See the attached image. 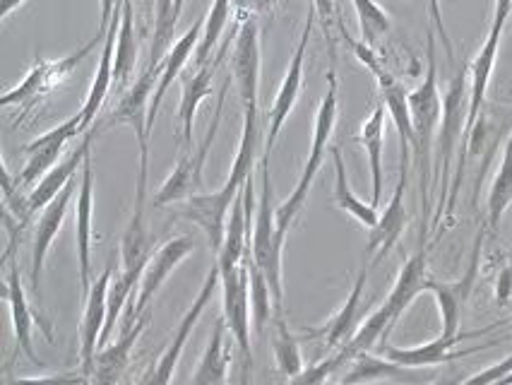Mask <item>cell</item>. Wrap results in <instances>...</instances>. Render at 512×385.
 <instances>
[{"label":"cell","instance_id":"6da1fadb","mask_svg":"<svg viewBox=\"0 0 512 385\" xmlns=\"http://www.w3.org/2000/svg\"><path fill=\"white\" fill-rule=\"evenodd\" d=\"M260 145V116L258 111H243V130L241 142H238L236 159L231 164L229 179L219 191L198 193L188 198L181 207V217L193 222L207 236V244L214 253L222 251L226 222H229V210L234 207L236 198L246 186L248 176L255 174V159H258Z\"/></svg>","mask_w":512,"mask_h":385},{"label":"cell","instance_id":"7a4b0ae2","mask_svg":"<svg viewBox=\"0 0 512 385\" xmlns=\"http://www.w3.org/2000/svg\"><path fill=\"white\" fill-rule=\"evenodd\" d=\"M409 111L414 123V147L412 157L416 159L421 176V207L424 219L431 212V188H433V145H436V130L443 121V97L438 90V65H436V32L428 29L426 39V73L421 85L409 92Z\"/></svg>","mask_w":512,"mask_h":385},{"label":"cell","instance_id":"3957f363","mask_svg":"<svg viewBox=\"0 0 512 385\" xmlns=\"http://www.w3.org/2000/svg\"><path fill=\"white\" fill-rule=\"evenodd\" d=\"M337 114H339V82L335 68L327 70V92L323 102L318 106V114H315V126H313V145L311 154L306 159V167H303L299 181H296L294 191L289 193V198L277 207V229L279 236L287 241V234L294 227V222L299 219L306 205L308 193H311L315 176H318L320 167H323V159L327 154V145H330L332 133L337 126Z\"/></svg>","mask_w":512,"mask_h":385},{"label":"cell","instance_id":"277c9868","mask_svg":"<svg viewBox=\"0 0 512 385\" xmlns=\"http://www.w3.org/2000/svg\"><path fill=\"white\" fill-rule=\"evenodd\" d=\"M282 253L284 239L277 229V207L272 205L270 159H260V193L255 207L253 236H250V258L258 265L265 280L270 282L275 311H284V282H282Z\"/></svg>","mask_w":512,"mask_h":385},{"label":"cell","instance_id":"5b68a950","mask_svg":"<svg viewBox=\"0 0 512 385\" xmlns=\"http://www.w3.org/2000/svg\"><path fill=\"white\" fill-rule=\"evenodd\" d=\"M159 70L147 65L142 70L138 80L130 85V90L123 94L121 102L111 111L109 121L104 123V130L113 126H130L135 130L138 138V154H140V169H138V188H135V207L133 212L145 215L147 203V181H150V104H152V90H157Z\"/></svg>","mask_w":512,"mask_h":385},{"label":"cell","instance_id":"8992f818","mask_svg":"<svg viewBox=\"0 0 512 385\" xmlns=\"http://www.w3.org/2000/svg\"><path fill=\"white\" fill-rule=\"evenodd\" d=\"M467 111H469V65H462L457 75L452 77L448 92L443 97V121H440V135H438V162L436 174H433V188L440 183V205L433 219V227L438 224L440 215L445 212V203H448L450 193V169L455 152L460 154L464 128H467Z\"/></svg>","mask_w":512,"mask_h":385},{"label":"cell","instance_id":"52a82bcc","mask_svg":"<svg viewBox=\"0 0 512 385\" xmlns=\"http://www.w3.org/2000/svg\"><path fill=\"white\" fill-rule=\"evenodd\" d=\"M99 41L104 39L97 34V37L89 39L87 44H82L80 49H75L73 53H68V56L63 58H53V61L51 58L39 56L37 61H34L32 70L22 77V82H17L13 90H8L3 97H0V106H3V109L17 106V111H20L22 116L34 114V109H37V106L44 102L51 92H56L63 82L70 80V75L75 73L77 65L85 61Z\"/></svg>","mask_w":512,"mask_h":385},{"label":"cell","instance_id":"ba28073f","mask_svg":"<svg viewBox=\"0 0 512 385\" xmlns=\"http://www.w3.org/2000/svg\"><path fill=\"white\" fill-rule=\"evenodd\" d=\"M229 82L224 80L222 90H219L217 97V109H214L212 123L207 128L205 140L200 142L198 150H190L178 159L176 169L166 176V181L162 183L157 195H154V205L164 207V205H174V203H186L188 198L198 195L202 191V169H205L207 154H210L214 138H217L219 126H222V114H224V104H226V92H229Z\"/></svg>","mask_w":512,"mask_h":385},{"label":"cell","instance_id":"9c48e42d","mask_svg":"<svg viewBox=\"0 0 512 385\" xmlns=\"http://www.w3.org/2000/svg\"><path fill=\"white\" fill-rule=\"evenodd\" d=\"M219 287H222V318L226 330H229L231 340L236 342L238 352H241L243 381V378H248L250 366H253V352H250V318H253V313H250L248 256L238 268L219 272Z\"/></svg>","mask_w":512,"mask_h":385},{"label":"cell","instance_id":"30bf717a","mask_svg":"<svg viewBox=\"0 0 512 385\" xmlns=\"http://www.w3.org/2000/svg\"><path fill=\"white\" fill-rule=\"evenodd\" d=\"M217 287H219V268H217V263H214L210 272H207L205 282H202L198 296H195L188 311L183 313L181 323H178V328H176L174 337H171L169 347L164 349L162 357L157 359V364H154L152 369L140 378L138 385H171V378H174L178 361H181V357H183V349H186V345H188V337L193 335L195 325L200 323L202 313H205V308L210 306L212 294Z\"/></svg>","mask_w":512,"mask_h":385},{"label":"cell","instance_id":"8fae6325","mask_svg":"<svg viewBox=\"0 0 512 385\" xmlns=\"http://www.w3.org/2000/svg\"><path fill=\"white\" fill-rule=\"evenodd\" d=\"M82 133V118L75 114L68 121H63L61 126L46 130L44 135H39L37 140H32L29 145L22 147V152L27 154L25 169L17 174V188L22 193L32 191L37 183L44 179L49 171L61 162V154L68 147V142H73L77 135Z\"/></svg>","mask_w":512,"mask_h":385},{"label":"cell","instance_id":"7c38bea8","mask_svg":"<svg viewBox=\"0 0 512 385\" xmlns=\"http://www.w3.org/2000/svg\"><path fill=\"white\" fill-rule=\"evenodd\" d=\"M315 22H318V15H315V10L311 5V10H308V17H306V25H303L301 39H299V44H296V51H294V56H291L287 73H284L282 85H279V90H277L275 104H272V109H270V128H267L265 152H263V157H267V159H270L272 150H275L277 138H279V133H282L289 114L294 111L296 102H299V94L303 87V63H306L308 41H311Z\"/></svg>","mask_w":512,"mask_h":385},{"label":"cell","instance_id":"4fadbf2b","mask_svg":"<svg viewBox=\"0 0 512 385\" xmlns=\"http://www.w3.org/2000/svg\"><path fill=\"white\" fill-rule=\"evenodd\" d=\"M193 248H195L193 236L183 234V236H174V239H169L164 246L157 248V253H152L150 263H147L145 272H142L138 296H135L133 306H130L128 323L125 325L135 323L140 316H145V313L150 311L154 296L159 294V289L164 287V282L174 275L178 265L193 253Z\"/></svg>","mask_w":512,"mask_h":385},{"label":"cell","instance_id":"5bb4252c","mask_svg":"<svg viewBox=\"0 0 512 385\" xmlns=\"http://www.w3.org/2000/svg\"><path fill=\"white\" fill-rule=\"evenodd\" d=\"M260 27L255 17H246L238 27L231 51V77L241 99L243 111L258 109L260 94Z\"/></svg>","mask_w":512,"mask_h":385},{"label":"cell","instance_id":"9a60e30c","mask_svg":"<svg viewBox=\"0 0 512 385\" xmlns=\"http://www.w3.org/2000/svg\"><path fill=\"white\" fill-rule=\"evenodd\" d=\"M111 280V265H106L104 272L92 282L89 294L85 296V311H82L80 323V366L87 378L94 369V359H97L101 349V335H104L106 316H109Z\"/></svg>","mask_w":512,"mask_h":385},{"label":"cell","instance_id":"2e32d148","mask_svg":"<svg viewBox=\"0 0 512 385\" xmlns=\"http://www.w3.org/2000/svg\"><path fill=\"white\" fill-rule=\"evenodd\" d=\"M5 299H8L10 321H13L15 352L25 354L32 364L44 366V361L37 357V352H34V347H32V330H34V323L39 321V328H41V333H44L46 340H53V330H51V323L44 321V318H41V313H37L32 306H29L27 292H25V287H22L20 268H17L15 260L10 263V270H8Z\"/></svg>","mask_w":512,"mask_h":385},{"label":"cell","instance_id":"e0dca14e","mask_svg":"<svg viewBox=\"0 0 512 385\" xmlns=\"http://www.w3.org/2000/svg\"><path fill=\"white\" fill-rule=\"evenodd\" d=\"M426 236H428V219L421 222V239H419V251L414 253L407 263L402 265L400 275H397L395 284H392L388 299L380 304V308L385 311V316L390 318L392 328L400 323V318L404 316L412 301L419 296L421 292H426L428 287V244H426Z\"/></svg>","mask_w":512,"mask_h":385},{"label":"cell","instance_id":"ac0fdd59","mask_svg":"<svg viewBox=\"0 0 512 385\" xmlns=\"http://www.w3.org/2000/svg\"><path fill=\"white\" fill-rule=\"evenodd\" d=\"M94 169L92 152L87 154L80 171V188L75 203V246H77V270H80V289L89 294L92 287V239H94Z\"/></svg>","mask_w":512,"mask_h":385},{"label":"cell","instance_id":"d6986e66","mask_svg":"<svg viewBox=\"0 0 512 385\" xmlns=\"http://www.w3.org/2000/svg\"><path fill=\"white\" fill-rule=\"evenodd\" d=\"M80 188L77 179H73L68 186L63 188L61 195L49 207H44L41 212L37 227H34V241H32V270H29V284H32V292L37 296L41 306V277H44V263L49 256V248L58 234H61L65 217H68V207L73 203V195Z\"/></svg>","mask_w":512,"mask_h":385},{"label":"cell","instance_id":"ffe728a7","mask_svg":"<svg viewBox=\"0 0 512 385\" xmlns=\"http://www.w3.org/2000/svg\"><path fill=\"white\" fill-rule=\"evenodd\" d=\"M409 171L400 169V181H397L395 193H392L388 207L380 212L378 222L373 229H368V246L366 253L371 258L368 265H378L392 253V248L400 244L404 229H407V207H404V193H407Z\"/></svg>","mask_w":512,"mask_h":385},{"label":"cell","instance_id":"44dd1931","mask_svg":"<svg viewBox=\"0 0 512 385\" xmlns=\"http://www.w3.org/2000/svg\"><path fill=\"white\" fill-rule=\"evenodd\" d=\"M152 321V313L147 311L138 321L125 325L123 333L118 335L116 342H109L106 347L99 349L97 359H94V369L89 373V385H118L121 383L125 369H128L130 359H133V349L145 333V328Z\"/></svg>","mask_w":512,"mask_h":385},{"label":"cell","instance_id":"7402d4cb","mask_svg":"<svg viewBox=\"0 0 512 385\" xmlns=\"http://www.w3.org/2000/svg\"><path fill=\"white\" fill-rule=\"evenodd\" d=\"M121 15H123V0H118L116 10H113V17H111L109 32H106L104 41H101V56H99L97 70H94L92 87H89L85 104H82L80 109L82 133H87V130L94 126L101 106H104L106 97H109L113 87V61H116V41H118V27H121Z\"/></svg>","mask_w":512,"mask_h":385},{"label":"cell","instance_id":"603a6c76","mask_svg":"<svg viewBox=\"0 0 512 385\" xmlns=\"http://www.w3.org/2000/svg\"><path fill=\"white\" fill-rule=\"evenodd\" d=\"M229 46H231V39H226L214 61H210L207 65H200V68H195V70H190L188 75H181V106H178V121H181V142L186 145V152L193 150L195 114H198L200 104L210 97L212 77H214V73H217L219 63L224 61Z\"/></svg>","mask_w":512,"mask_h":385},{"label":"cell","instance_id":"cb8c5ba5","mask_svg":"<svg viewBox=\"0 0 512 385\" xmlns=\"http://www.w3.org/2000/svg\"><path fill=\"white\" fill-rule=\"evenodd\" d=\"M351 369L344 373V385H371V383H407V385H426L431 383V373L421 369H409V366L397 364V361L371 352H361L359 357L349 361Z\"/></svg>","mask_w":512,"mask_h":385},{"label":"cell","instance_id":"d4e9b609","mask_svg":"<svg viewBox=\"0 0 512 385\" xmlns=\"http://www.w3.org/2000/svg\"><path fill=\"white\" fill-rule=\"evenodd\" d=\"M94 138H97V130H87L85 138L80 140V145H77L75 150L68 154V157L61 159V162H58L56 167H53L49 174H46L44 179H41L37 186L27 193V205H29V212H32V215L44 212V207H49L53 200L61 195L63 188L68 186L73 179H77V174L82 171V164H85L87 154L92 152Z\"/></svg>","mask_w":512,"mask_h":385},{"label":"cell","instance_id":"484cf974","mask_svg":"<svg viewBox=\"0 0 512 385\" xmlns=\"http://www.w3.org/2000/svg\"><path fill=\"white\" fill-rule=\"evenodd\" d=\"M366 282H368V265H363V270L359 272V277H356L349 296L344 299V304L332 313L330 321L320 325V328L311 330V333H303L301 340H318L320 337V340H325V347L330 349V352H337V349L347 345L351 337L356 335V330H359L361 299H363V289H366Z\"/></svg>","mask_w":512,"mask_h":385},{"label":"cell","instance_id":"4316f807","mask_svg":"<svg viewBox=\"0 0 512 385\" xmlns=\"http://www.w3.org/2000/svg\"><path fill=\"white\" fill-rule=\"evenodd\" d=\"M479 333H462L460 337H443L438 335L436 340L424 342V345H412V347H392V345H383V354L397 364L409 366V369H428V366H440V364H452V361L467 357V354L476 352V349L484 347H474V349H457V345H462V340L467 337H474Z\"/></svg>","mask_w":512,"mask_h":385},{"label":"cell","instance_id":"83f0119b","mask_svg":"<svg viewBox=\"0 0 512 385\" xmlns=\"http://www.w3.org/2000/svg\"><path fill=\"white\" fill-rule=\"evenodd\" d=\"M375 82H378L383 106L388 109V116L392 118V123H395L397 135H400V169L409 171L414 147V123L412 111H409V92L404 90L402 82L397 80L388 68H383L375 75Z\"/></svg>","mask_w":512,"mask_h":385},{"label":"cell","instance_id":"f1b7e54d","mask_svg":"<svg viewBox=\"0 0 512 385\" xmlns=\"http://www.w3.org/2000/svg\"><path fill=\"white\" fill-rule=\"evenodd\" d=\"M481 241H484V234L476 239L474 246V260L469 265L467 275L460 282H440V280H428L426 292L433 294L436 299L438 311H440V323H443V337H460V323H462V306L467 301L469 292H472V284H474V275H476V258H479V248Z\"/></svg>","mask_w":512,"mask_h":385},{"label":"cell","instance_id":"f546056e","mask_svg":"<svg viewBox=\"0 0 512 385\" xmlns=\"http://www.w3.org/2000/svg\"><path fill=\"white\" fill-rule=\"evenodd\" d=\"M202 29H205V17H198V20L193 22V27H190L188 32L183 34V37L178 39L174 46H171V51L166 53V58L162 61V65H159L157 90H154L152 104H150V133H152V128H154V121H157L159 109H162V102H164L166 92H169V87L174 85V80H181L183 68H186L190 53L198 51Z\"/></svg>","mask_w":512,"mask_h":385},{"label":"cell","instance_id":"4dcf8cb0","mask_svg":"<svg viewBox=\"0 0 512 385\" xmlns=\"http://www.w3.org/2000/svg\"><path fill=\"white\" fill-rule=\"evenodd\" d=\"M385 118H388V109L383 104L375 106L371 116L361 123L356 142H361L363 150L368 157V171H371L373 183V200L371 203L378 207L383 200V147H385Z\"/></svg>","mask_w":512,"mask_h":385},{"label":"cell","instance_id":"1f68e13d","mask_svg":"<svg viewBox=\"0 0 512 385\" xmlns=\"http://www.w3.org/2000/svg\"><path fill=\"white\" fill-rule=\"evenodd\" d=\"M226 323L224 318H219L214 323V330L210 335V342H207L205 352L198 361V369H195L193 385H226V376H229V364L231 354L229 347H226Z\"/></svg>","mask_w":512,"mask_h":385},{"label":"cell","instance_id":"d6a6232c","mask_svg":"<svg viewBox=\"0 0 512 385\" xmlns=\"http://www.w3.org/2000/svg\"><path fill=\"white\" fill-rule=\"evenodd\" d=\"M332 164H335V191H332V200L342 212H347L349 217H354L356 222L363 224L366 229H373L378 222V207L373 203H363V200L351 191V183L347 176V164H344L342 150L332 147Z\"/></svg>","mask_w":512,"mask_h":385},{"label":"cell","instance_id":"836d02e7","mask_svg":"<svg viewBox=\"0 0 512 385\" xmlns=\"http://www.w3.org/2000/svg\"><path fill=\"white\" fill-rule=\"evenodd\" d=\"M140 46L138 34H135V10L133 0H123V15L121 27H118V41H116V61H113V85L121 87L130 80L138 65Z\"/></svg>","mask_w":512,"mask_h":385},{"label":"cell","instance_id":"e575fe53","mask_svg":"<svg viewBox=\"0 0 512 385\" xmlns=\"http://www.w3.org/2000/svg\"><path fill=\"white\" fill-rule=\"evenodd\" d=\"M512 205V133L508 135L503 147V159L500 167L493 176L491 188H488L486 198V224L488 231H496L500 219H503L505 210Z\"/></svg>","mask_w":512,"mask_h":385},{"label":"cell","instance_id":"d590c367","mask_svg":"<svg viewBox=\"0 0 512 385\" xmlns=\"http://www.w3.org/2000/svg\"><path fill=\"white\" fill-rule=\"evenodd\" d=\"M272 352H275V364L277 371L282 376L294 378L306 369L303 366V357H301V337H296L289 330L287 318H284V311H275L272 313Z\"/></svg>","mask_w":512,"mask_h":385},{"label":"cell","instance_id":"8d00e7d4","mask_svg":"<svg viewBox=\"0 0 512 385\" xmlns=\"http://www.w3.org/2000/svg\"><path fill=\"white\" fill-rule=\"evenodd\" d=\"M248 272H250V313H253V328L255 333L263 335L267 323H272V313H275V299H272L270 282L260 272L258 265L253 263L248 253Z\"/></svg>","mask_w":512,"mask_h":385},{"label":"cell","instance_id":"74e56055","mask_svg":"<svg viewBox=\"0 0 512 385\" xmlns=\"http://www.w3.org/2000/svg\"><path fill=\"white\" fill-rule=\"evenodd\" d=\"M229 13H231V0H214L212 8L207 10L205 29H202L198 51H195V68H200V65H207L212 61L214 49H217L219 39H222L226 29V22H229Z\"/></svg>","mask_w":512,"mask_h":385},{"label":"cell","instance_id":"f35d334b","mask_svg":"<svg viewBox=\"0 0 512 385\" xmlns=\"http://www.w3.org/2000/svg\"><path fill=\"white\" fill-rule=\"evenodd\" d=\"M178 25L174 0H157V15H154V44L150 53V68L159 70V65L166 58V53L171 51V46L176 44L174 32Z\"/></svg>","mask_w":512,"mask_h":385},{"label":"cell","instance_id":"ab89813d","mask_svg":"<svg viewBox=\"0 0 512 385\" xmlns=\"http://www.w3.org/2000/svg\"><path fill=\"white\" fill-rule=\"evenodd\" d=\"M351 3H354L356 17H359L361 41L375 49V46H378V39H383L385 34L390 32V15L385 13L375 0H351Z\"/></svg>","mask_w":512,"mask_h":385},{"label":"cell","instance_id":"60d3db41","mask_svg":"<svg viewBox=\"0 0 512 385\" xmlns=\"http://www.w3.org/2000/svg\"><path fill=\"white\" fill-rule=\"evenodd\" d=\"M344 364H349V361L337 349V352L327 354L325 359H320V361H315V364L306 366V369H303L299 376L289 378V381H291L289 385H325L327 378H330L332 373H335L339 366H344Z\"/></svg>","mask_w":512,"mask_h":385},{"label":"cell","instance_id":"b9f144b4","mask_svg":"<svg viewBox=\"0 0 512 385\" xmlns=\"http://www.w3.org/2000/svg\"><path fill=\"white\" fill-rule=\"evenodd\" d=\"M426 5H428V15H431L433 32L438 34L440 44H443V49H445V56H448L450 63H455V49H452V41H450L448 27H445L443 8H440V0H426Z\"/></svg>","mask_w":512,"mask_h":385},{"label":"cell","instance_id":"7bdbcfd3","mask_svg":"<svg viewBox=\"0 0 512 385\" xmlns=\"http://www.w3.org/2000/svg\"><path fill=\"white\" fill-rule=\"evenodd\" d=\"M10 385H89V378L85 373H58V376L13 378Z\"/></svg>","mask_w":512,"mask_h":385},{"label":"cell","instance_id":"ee69618b","mask_svg":"<svg viewBox=\"0 0 512 385\" xmlns=\"http://www.w3.org/2000/svg\"><path fill=\"white\" fill-rule=\"evenodd\" d=\"M311 5H313L315 15H318V22H320V25H323L325 37L330 39L332 25H339L335 0H311ZM330 46H332V39H330Z\"/></svg>","mask_w":512,"mask_h":385},{"label":"cell","instance_id":"f6af8a7d","mask_svg":"<svg viewBox=\"0 0 512 385\" xmlns=\"http://www.w3.org/2000/svg\"><path fill=\"white\" fill-rule=\"evenodd\" d=\"M510 299H512V268L510 265H505V268L500 270L498 282H496V301L500 306H508Z\"/></svg>","mask_w":512,"mask_h":385},{"label":"cell","instance_id":"bcb514c9","mask_svg":"<svg viewBox=\"0 0 512 385\" xmlns=\"http://www.w3.org/2000/svg\"><path fill=\"white\" fill-rule=\"evenodd\" d=\"M510 15H512V0H496V8H493L491 27L503 29V32H505V25H508Z\"/></svg>","mask_w":512,"mask_h":385},{"label":"cell","instance_id":"7dc6e473","mask_svg":"<svg viewBox=\"0 0 512 385\" xmlns=\"http://www.w3.org/2000/svg\"><path fill=\"white\" fill-rule=\"evenodd\" d=\"M116 3H118V0H101V22H99V32H97L101 39H104L106 32H109L113 10H116Z\"/></svg>","mask_w":512,"mask_h":385},{"label":"cell","instance_id":"c3c4849f","mask_svg":"<svg viewBox=\"0 0 512 385\" xmlns=\"http://www.w3.org/2000/svg\"><path fill=\"white\" fill-rule=\"evenodd\" d=\"M464 373L462 371H457V369H450L448 373H443V376H438V378H433L431 383H426V385H462L464 383Z\"/></svg>","mask_w":512,"mask_h":385},{"label":"cell","instance_id":"681fc988","mask_svg":"<svg viewBox=\"0 0 512 385\" xmlns=\"http://www.w3.org/2000/svg\"><path fill=\"white\" fill-rule=\"evenodd\" d=\"M275 3L277 0H241V8H246L248 13H265Z\"/></svg>","mask_w":512,"mask_h":385},{"label":"cell","instance_id":"f907efd6","mask_svg":"<svg viewBox=\"0 0 512 385\" xmlns=\"http://www.w3.org/2000/svg\"><path fill=\"white\" fill-rule=\"evenodd\" d=\"M25 3L27 0H0V20H8V17Z\"/></svg>","mask_w":512,"mask_h":385},{"label":"cell","instance_id":"816d5d0a","mask_svg":"<svg viewBox=\"0 0 512 385\" xmlns=\"http://www.w3.org/2000/svg\"><path fill=\"white\" fill-rule=\"evenodd\" d=\"M183 5H186V0H174V8H176V17H181V13H183Z\"/></svg>","mask_w":512,"mask_h":385},{"label":"cell","instance_id":"f5cc1de1","mask_svg":"<svg viewBox=\"0 0 512 385\" xmlns=\"http://www.w3.org/2000/svg\"><path fill=\"white\" fill-rule=\"evenodd\" d=\"M241 385H250V378H246V381H241Z\"/></svg>","mask_w":512,"mask_h":385},{"label":"cell","instance_id":"db71d44e","mask_svg":"<svg viewBox=\"0 0 512 385\" xmlns=\"http://www.w3.org/2000/svg\"><path fill=\"white\" fill-rule=\"evenodd\" d=\"M325 385H344V383H325Z\"/></svg>","mask_w":512,"mask_h":385}]
</instances>
